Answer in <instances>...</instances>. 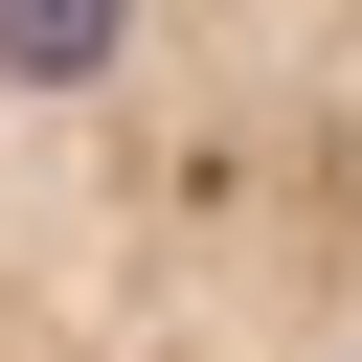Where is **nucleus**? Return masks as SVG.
Listing matches in <instances>:
<instances>
[{"label": "nucleus", "mask_w": 362, "mask_h": 362, "mask_svg": "<svg viewBox=\"0 0 362 362\" xmlns=\"http://www.w3.org/2000/svg\"><path fill=\"white\" fill-rule=\"evenodd\" d=\"M0 362H362V0H0Z\"/></svg>", "instance_id": "1"}]
</instances>
